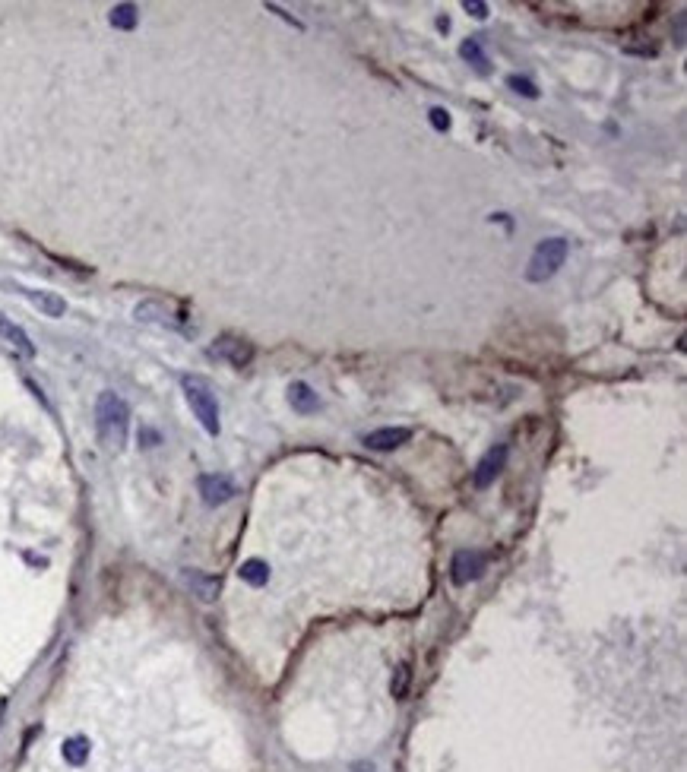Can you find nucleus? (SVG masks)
Wrapping results in <instances>:
<instances>
[{
  "label": "nucleus",
  "instance_id": "b1692460",
  "mask_svg": "<svg viewBox=\"0 0 687 772\" xmlns=\"http://www.w3.org/2000/svg\"><path fill=\"white\" fill-rule=\"evenodd\" d=\"M352 772H374V766H371V763H358Z\"/></svg>",
  "mask_w": 687,
  "mask_h": 772
},
{
  "label": "nucleus",
  "instance_id": "dca6fc26",
  "mask_svg": "<svg viewBox=\"0 0 687 772\" xmlns=\"http://www.w3.org/2000/svg\"><path fill=\"white\" fill-rule=\"evenodd\" d=\"M108 19H111L115 29H134L136 25V6L134 4H117Z\"/></svg>",
  "mask_w": 687,
  "mask_h": 772
},
{
  "label": "nucleus",
  "instance_id": "2eb2a0df",
  "mask_svg": "<svg viewBox=\"0 0 687 772\" xmlns=\"http://www.w3.org/2000/svg\"><path fill=\"white\" fill-rule=\"evenodd\" d=\"M64 759L70 766H83L86 759H89V740L86 738H70L64 744Z\"/></svg>",
  "mask_w": 687,
  "mask_h": 772
},
{
  "label": "nucleus",
  "instance_id": "20e7f679",
  "mask_svg": "<svg viewBox=\"0 0 687 772\" xmlns=\"http://www.w3.org/2000/svg\"><path fill=\"white\" fill-rule=\"evenodd\" d=\"M210 354L219 361H229L231 367H248L254 361V345L248 339H238V335H219L210 345Z\"/></svg>",
  "mask_w": 687,
  "mask_h": 772
},
{
  "label": "nucleus",
  "instance_id": "f8f14e48",
  "mask_svg": "<svg viewBox=\"0 0 687 772\" xmlns=\"http://www.w3.org/2000/svg\"><path fill=\"white\" fill-rule=\"evenodd\" d=\"M0 339L10 342V345H13L20 354H26V358H35V345H32V339L26 335V329L16 326V323L7 320V316H0Z\"/></svg>",
  "mask_w": 687,
  "mask_h": 772
},
{
  "label": "nucleus",
  "instance_id": "f03ea898",
  "mask_svg": "<svg viewBox=\"0 0 687 772\" xmlns=\"http://www.w3.org/2000/svg\"><path fill=\"white\" fill-rule=\"evenodd\" d=\"M181 390H184L187 405L193 408V415H197V421L203 424V430L216 437L222 424H219V402H216L212 386L206 383L203 377H197V373H184V377H181Z\"/></svg>",
  "mask_w": 687,
  "mask_h": 772
},
{
  "label": "nucleus",
  "instance_id": "5701e85b",
  "mask_svg": "<svg viewBox=\"0 0 687 772\" xmlns=\"http://www.w3.org/2000/svg\"><path fill=\"white\" fill-rule=\"evenodd\" d=\"M267 10H273V13H279V16H282V19H285V22H292V25H295V29H304V25H301V22H298V19H295V16H292V13H282V10H279V6H276V4H267Z\"/></svg>",
  "mask_w": 687,
  "mask_h": 772
},
{
  "label": "nucleus",
  "instance_id": "412c9836",
  "mask_svg": "<svg viewBox=\"0 0 687 772\" xmlns=\"http://www.w3.org/2000/svg\"><path fill=\"white\" fill-rule=\"evenodd\" d=\"M463 6L472 13V16H478V19H484V16H488V4H478V0H472V4H469V0H466Z\"/></svg>",
  "mask_w": 687,
  "mask_h": 772
},
{
  "label": "nucleus",
  "instance_id": "423d86ee",
  "mask_svg": "<svg viewBox=\"0 0 687 772\" xmlns=\"http://www.w3.org/2000/svg\"><path fill=\"white\" fill-rule=\"evenodd\" d=\"M197 487H200V497H203L206 506H222L238 494L235 481H231L229 475H219V472L216 475H200Z\"/></svg>",
  "mask_w": 687,
  "mask_h": 772
},
{
  "label": "nucleus",
  "instance_id": "39448f33",
  "mask_svg": "<svg viewBox=\"0 0 687 772\" xmlns=\"http://www.w3.org/2000/svg\"><path fill=\"white\" fill-rule=\"evenodd\" d=\"M134 314L140 323H155V326H165V329H184V323H187V314L172 310L162 301H140Z\"/></svg>",
  "mask_w": 687,
  "mask_h": 772
},
{
  "label": "nucleus",
  "instance_id": "f257e3e1",
  "mask_svg": "<svg viewBox=\"0 0 687 772\" xmlns=\"http://www.w3.org/2000/svg\"><path fill=\"white\" fill-rule=\"evenodd\" d=\"M96 427H98V440L108 449H124L127 443V430H130V408L117 392L105 390L96 402Z\"/></svg>",
  "mask_w": 687,
  "mask_h": 772
},
{
  "label": "nucleus",
  "instance_id": "0eeeda50",
  "mask_svg": "<svg viewBox=\"0 0 687 772\" xmlns=\"http://www.w3.org/2000/svg\"><path fill=\"white\" fill-rule=\"evenodd\" d=\"M484 563H488V557H484L482 551H456L450 560V579L456 582V586H466L469 579L482 576Z\"/></svg>",
  "mask_w": 687,
  "mask_h": 772
},
{
  "label": "nucleus",
  "instance_id": "6ab92c4d",
  "mask_svg": "<svg viewBox=\"0 0 687 772\" xmlns=\"http://www.w3.org/2000/svg\"><path fill=\"white\" fill-rule=\"evenodd\" d=\"M159 443H162L159 430H153V427H146V424H143V427H140V446L143 449H153V446H159Z\"/></svg>",
  "mask_w": 687,
  "mask_h": 772
},
{
  "label": "nucleus",
  "instance_id": "ddd939ff",
  "mask_svg": "<svg viewBox=\"0 0 687 772\" xmlns=\"http://www.w3.org/2000/svg\"><path fill=\"white\" fill-rule=\"evenodd\" d=\"M288 402H292V408L298 411V415H311V411H317V408H320L317 392H314L311 386L304 383V380L292 383V390H288Z\"/></svg>",
  "mask_w": 687,
  "mask_h": 772
},
{
  "label": "nucleus",
  "instance_id": "4468645a",
  "mask_svg": "<svg viewBox=\"0 0 687 772\" xmlns=\"http://www.w3.org/2000/svg\"><path fill=\"white\" fill-rule=\"evenodd\" d=\"M238 576H241L248 586H267L269 567H267V560H244L241 570H238Z\"/></svg>",
  "mask_w": 687,
  "mask_h": 772
},
{
  "label": "nucleus",
  "instance_id": "9b49d317",
  "mask_svg": "<svg viewBox=\"0 0 687 772\" xmlns=\"http://www.w3.org/2000/svg\"><path fill=\"white\" fill-rule=\"evenodd\" d=\"M503 462H507V446L501 443V446H494L482 462H478V468H475V487H488L491 481L501 475Z\"/></svg>",
  "mask_w": 687,
  "mask_h": 772
},
{
  "label": "nucleus",
  "instance_id": "aec40b11",
  "mask_svg": "<svg viewBox=\"0 0 687 772\" xmlns=\"http://www.w3.org/2000/svg\"><path fill=\"white\" fill-rule=\"evenodd\" d=\"M431 124L437 127V130H447V127H450V114H447L444 108H431Z\"/></svg>",
  "mask_w": 687,
  "mask_h": 772
},
{
  "label": "nucleus",
  "instance_id": "7ed1b4c3",
  "mask_svg": "<svg viewBox=\"0 0 687 772\" xmlns=\"http://www.w3.org/2000/svg\"><path fill=\"white\" fill-rule=\"evenodd\" d=\"M567 259V240L564 238H548L535 247L532 259H529V269H526V278L529 282H545L551 278L554 272L564 266Z\"/></svg>",
  "mask_w": 687,
  "mask_h": 772
},
{
  "label": "nucleus",
  "instance_id": "4be33fe9",
  "mask_svg": "<svg viewBox=\"0 0 687 772\" xmlns=\"http://www.w3.org/2000/svg\"><path fill=\"white\" fill-rule=\"evenodd\" d=\"M406 681H409V668L402 664V668H399V681H396V687H393V696H399V700H402V690H406Z\"/></svg>",
  "mask_w": 687,
  "mask_h": 772
},
{
  "label": "nucleus",
  "instance_id": "a211bd4d",
  "mask_svg": "<svg viewBox=\"0 0 687 772\" xmlns=\"http://www.w3.org/2000/svg\"><path fill=\"white\" fill-rule=\"evenodd\" d=\"M507 86L513 89V92L526 95V98H539V89H535L529 79H522V76H510V79H507Z\"/></svg>",
  "mask_w": 687,
  "mask_h": 772
},
{
  "label": "nucleus",
  "instance_id": "9d476101",
  "mask_svg": "<svg viewBox=\"0 0 687 772\" xmlns=\"http://www.w3.org/2000/svg\"><path fill=\"white\" fill-rule=\"evenodd\" d=\"M26 295L29 304L41 310L45 316H64L67 314V301L58 295V291H48V288H20Z\"/></svg>",
  "mask_w": 687,
  "mask_h": 772
},
{
  "label": "nucleus",
  "instance_id": "f3484780",
  "mask_svg": "<svg viewBox=\"0 0 687 772\" xmlns=\"http://www.w3.org/2000/svg\"><path fill=\"white\" fill-rule=\"evenodd\" d=\"M459 51H463V57H466V60H472L478 70H482V73H484V70H488V57H484L482 41H478V38H469V41H463V48H459Z\"/></svg>",
  "mask_w": 687,
  "mask_h": 772
},
{
  "label": "nucleus",
  "instance_id": "6e6552de",
  "mask_svg": "<svg viewBox=\"0 0 687 772\" xmlns=\"http://www.w3.org/2000/svg\"><path fill=\"white\" fill-rule=\"evenodd\" d=\"M181 582H184V586L191 588V595H197L200 601H216L219 588H222V579H219V576H210V573L193 570V567L181 570Z\"/></svg>",
  "mask_w": 687,
  "mask_h": 772
},
{
  "label": "nucleus",
  "instance_id": "1a4fd4ad",
  "mask_svg": "<svg viewBox=\"0 0 687 772\" xmlns=\"http://www.w3.org/2000/svg\"><path fill=\"white\" fill-rule=\"evenodd\" d=\"M412 440V430L409 427H377L371 434H364V446L377 449V453H387V449H396L402 443Z\"/></svg>",
  "mask_w": 687,
  "mask_h": 772
}]
</instances>
